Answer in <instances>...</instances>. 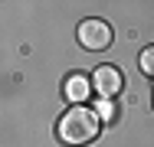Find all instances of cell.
I'll return each mask as SVG.
<instances>
[{
  "mask_svg": "<svg viewBox=\"0 0 154 147\" xmlns=\"http://www.w3.org/2000/svg\"><path fill=\"white\" fill-rule=\"evenodd\" d=\"M98 128H102V118L98 111H89V108H82V105H72L66 115L59 118V141L69 147H82L95 141L98 137Z\"/></svg>",
  "mask_w": 154,
  "mask_h": 147,
  "instance_id": "cell-1",
  "label": "cell"
},
{
  "mask_svg": "<svg viewBox=\"0 0 154 147\" xmlns=\"http://www.w3.org/2000/svg\"><path fill=\"white\" fill-rule=\"evenodd\" d=\"M79 43L92 52H102L112 46V26L105 20H82L79 23Z\"/></svg>",
  "mask_w": 154,
  "mask_h": 147,
  "instance_id": "cell-2",
  "label": "cell"
},
{
  "mask_svg": "<svg viewBox=\"0 0 154 147\" xmlns=\"http://www.w3.org/2000/svg\"><path fill=\"white\" fill-rule=\"evenodd\" d=\"M122 88H125V79H122V72L115 65H98L92 72V92H98L102 101H112Z\"/></svg>",
  "mask_w": 154,
  "mask_h": 147,
  "instance_id": "cell-3",
  "label": "cell"
},
{
  "mask_svg": "<svg viewBox=\"0 0 154 147\" xmlns=\"http://www.w3.org/2000/svg\"><path fill=\"white\" fill-rule=\"evenodd\" d=\"M62 92H66V98H69L72 105H82V101L89 98V92H92V79H85V75L72 72V75L66 79V85H62Z\"/></svg>",
  "mask_w": 154,
  "mask_h": 147,
  "instance_id": "cell-4",
  "label": "cell"
},
{
  "mask_svg": "<svg viewBox=\"0 0 154 147\" xmlns=\"http://www.w3.org/2000/svg\"><path fill=\"white\" fill-rule=\"evenodd\" d=\"M98 118L108 121V124H115V121H118V105H115V101H102V105H98Z\"/></svg>",
  "mask_w": 154,
  "mask_h": 147,
  "instance_id": "cell-5",
  "label": "cell"
},
{
  "mask_svg": "<svg viewBox=\"0 0 154 147\" xmlns=\"http://www.w3.org/2000/svg\"><path fill=\"white\" fill-rule=\"evenodd\" d=\"M138 62H141V72L154 79V46H148V49L141 52V59H138Z\"/></svg>",
  "mask_w": 154,
  "mask_h": 147,
  "instance_id": "cell-6",
  "label": "cell"
}]
</instances>
